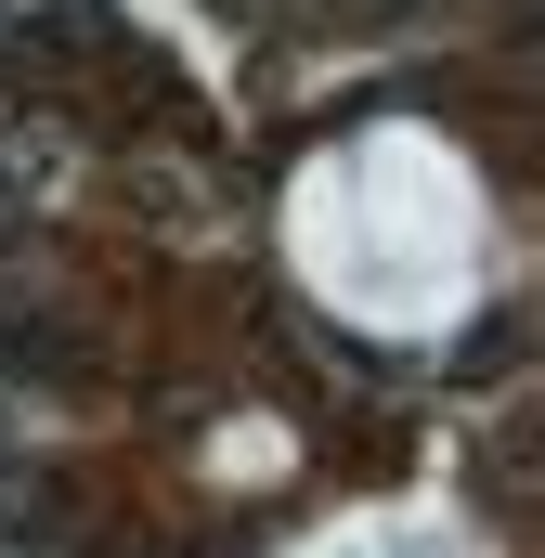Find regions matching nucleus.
<instances>
[{
  "label": "nucleus",
  "instance_id": "f03ea898",
  "mask_svg": "<svg viewBox=\"0 0 545 558\" xmlns=\"http://www.w3.org/2000/svg\"><path fill=\"white\" fill-rule=\"evenodd\" d=\"M0 533H39V546H52V533H65V481H52V468H0Z\"/></svg>",
  "mask_w": 545,
  "mask_h": 558
},
{
  "label": "nucleus",
  "instance_id": "f257e3e1",
  "mask_svg": "<svg viewBox=\"0 0 545 558\" xmlns=\"http://www.w3.org/2000/svg\"><path fill=\"white\" fill-rule=\"evenodd\" d=\"M0 377H26V390H78V377H92V338H78L65 312H0Z\"/></svg>",
  "mask_w": 545,
  "mask_h": 558
}]
</instances>
